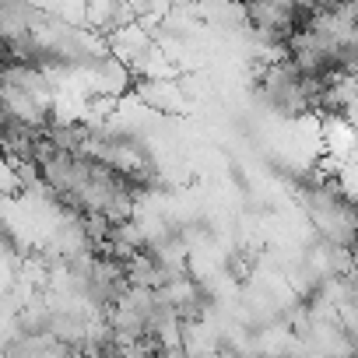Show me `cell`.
<instances>
[{"label":"cell","mask_w":358,"mask_h":358,"mask_svg":"<svg viewBox=\"0 0 358 358\" xmlns=\"http://www.w3.org/2000/svg\"><path fill=\"white\" fill-rule=\"evenodd\" d=\"M355 4H358V0H355Z\"/></svg>","instance_id":"obj_1"}]
</instances>
